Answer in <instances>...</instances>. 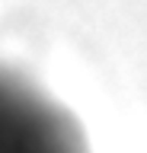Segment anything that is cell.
<instances>
[{"instance_id":"obj_1","label":"cell","mask_w":147,"mask_h":153,"mask_svg":"<svg viewBox=\"0 0 147 153\" xmlns=\"http://www.w3.org/2000/svg\"><path fill=\"white\" fill-rule=\"evenodd\" d=\"M0 153H87V140L70 112L0 70Z\"/></svg>"}]
</instances>
